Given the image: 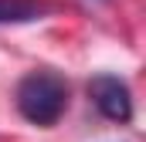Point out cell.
<instances>
[{"mask_svg": "<svg viewBox=\"0 0 146 142\" xmlns=\"http://www.w3.org/2000/svg\"><path fill=\"white\" fill-rule=\"evenodd\" d=\"M88 95L109 122H119V125L133 122V91L119 74H95L88 81Z\"/></svg>", "mask_w": 146, "mask_h": 142, "instance_id": "7a4b0ae2", "label": "cell"}, {"mask_svg": "<svg viewBox=\"0 0 146 142\" xmlns=\"http://www.w3.org/2000/svg\"><path fill=\"white\" fill-rule=\"evenodd\" d=\"M14 102H17V112L31 122V125H54L65 108H68V85L61 74L54 71H31L17 81V91H14Z\"/></svg>", "mask_w": 146, "mask_h": 142, "instance_id": "6da1fadb", "label": "cell"}, {"mask_svg": "<svg viewBox=\"0 0 146 142\" xmlns=\"http://www.w3.org/2000/svg\"><path fill=\"white\" fill-rule=\"evenodd\" d=\"M44 17L37 0H0V24H31Z\"/></svg>", "mask_w": 146, "mask_h": 142, "instance_id": "3957f363", "label": "cell"}]
</instances>
